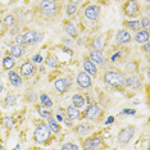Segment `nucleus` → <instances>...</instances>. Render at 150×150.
<instances>
[{"mask_svg": "<svg viewBox=\"0 0 150 150\" xmlns=\"http://www.w3.org/2000/svg\"><path fill=\"white\" fill-rule=\"evenodd\" d=\"M104 80L105 82L110 86H114V87H121L125 85V77L122 76L121 73L118 72H113V71H109L104 74Z\"/></svg>", "mask_w": 150, "mask_h": 150, "instance_id": "obj_1", "label": "nucleus"}, {"mask_svg": "<svg viewBox=\"0 0 150 150\" xmlns=\"http://www.w3.org/2000/svg\"><path fill=\"white\" fill-rule=\"evenodd\" d=\"M33 136H35V140L39 144H44V142H46L50 137V128L47 127L46 125H40L39 127L36 128Z\"/></svg>", "mask_w": 150, "mask_h": 150, "instance_id": "obj_2", "label": "nucleus"}, {"mask_svg": "<svg viewBox=\"0 0 150 150\" xmlns=\"http://www.w3.org/2000/svg\"><path fill=\"white\" fill-rule=\"evenodd\" d=\"M40 9H41V12L45 16L53 17V16L57 14L58 6H57V4L53 1V0H42V1L40 3Z\"/></svg>", "mask_w": 150, "mask_h": 150, "instance_id": "obj_3", "label": "nucleus"}, {"mask_svg": "<svg viewBox=\"0 0 150 150\" xmlns=\"http://www.w3.org/2000/svg\"><path fill=\"white\" fill-rule=\"evenodd\" d=\"M42 39V33L39 31H28L23 35V40H25V44H36L39 42L40 40Z\"/></svg>", "mask_w": 150, "mask_h": 150, "instance_id": "obj_4", "label": "nucleus"}, {"mask_svg": "<svg viewBox=\"0 0 150 150\" xmlns=\"http://www.w3.org/2000/svg\"><path fill=\"white\" fill-rule=\"evenodd\" d=\"M71 83H72L71 78H59V80L55 81L54 86H55V90L58 91V93L63 94V93H66L67 88L71 86Z\"/></svg>", "mask_w": 150, "mask_h": 150, "instance_id": "obj_5", "label": "nucleus"}, {"mask_svg": "<svg viewBox=\"0 0 150 150\" xmlns=\"http://www.w3.org/2000/svg\"><path fill=\"white\" fill-rule=\"evenodd\" d=\"M132 136H134V128L132 127L123 128L118 135V141L122 142V144H127L129 140L132 139Z\"/></svg>", "mask_w": 150, "mask_h": 150, "instance_id": "obj_6", "label": "nucleus"}, {"mask_svg": "<svg viewBox=\"0 0 150 150\" xmlns=\"http://www.w3.org/2000/svg\"><path fill=\"white\" fill-rule=\"evenodd\" d=\"M100 14V8L96 5H88L86 9H85V17L90 21H95V19Z\"/></svg>", "mask_w": 150, "mask_h": 150, "instance_id": "obj_7", "label": "nucleus"}, {"mask_svg": "<svg viewBox=\"0 0 150 150\" xmlns=\"http://www.w3.org/2000/svg\"><path fill=\"white\" fill-rule=\"evenodd\" d=\"M77 83H78V86H81L83 88L90 87V85H91L90 74H87L86 72H80L77 76Z\"/></svg>", "mask_w": 150, "mask_h": 150, "instance_id": "obj_8", "label": "nucleus"}, {"mask_svg": "<svg viewBox=\"0 0 150 150\" xmlns=\"http://www.w3.org/2000/svg\"><path fill=\"white\" fill-rule=\"evenodd\" d=\"M125 12L127 16H136L139 13V4L136 0H128V3L126 4Z\"/></svg>", "mask_w": 150, "mask_h": 150, "instance_id": "obj_9", "label": "nucleus"}, {"mask_svg": "<svg viewBox=\"0 0 150 150\" xmlns=\"http://www.w3.org/2000/svg\"><path fill=\"white\" fill-rule=\"evenodd\" d=\"M99 112H100V108H99V105L91 104V105H88V108L86 109V117L88 119H95V118L98 117Z\"/></svg>", "mask_w": 150, "mask_h": 150, "instance_id": "obj_10", "label": "nucleus"}, {"mask_svg": "<svg viewBox=\"0 0 150 150\" xmlns=\"http://www.w3.org/2000/svg\"><path fill=\"white\" fill-rule=\"evenodd\" d=\"M83 69L86 71V73L90 74V76H95V74H96V67H95L94 62H91L90 59H86L83 62Z\"/></svg>", "mask_w": 150, "mask_h": 150, "instance_id": "obj_11", "label": "nucleus"}, {"mask_svg": "<svg viewBox=\"0 0 150 150\" xmlns=\"http://www.w3.org/2000/svg\"><path fill=\"white\" fill-rule=\"evenodd\" d=\"M33 71H35V67H33V64L32 63H28V62L25 63L21 67V73H22V76H25V77L32 76Z\"/></svg>", "mask_w": 150, "mask_h": 150, "instance_id": "obj_12", "label": "nucleus"}, {"mask_svg": "<svg viewBox=\"0 0 150 150\" xmlns=\"http://www.w3.org/2000/svg\"><path fill=\"white\" fill-rule=\"evenodd\" d=\"M90 58H91V62L98 63V64H101L104 62V57H103L101 50H94V52H91Z\"/></svg>", "mask_w": 150, "mask_h": 150, "instance_id": "obj_13", "label": "nucleus"}, {"mask_svg": "<svg viewBox=\"0 0 150 150\" xmlns=\"http://www.w3.org/2000/svg\"><path fill=\"white\" fill-rule=\"evenodd\" d=\"M115 39H117V41L119 44H126V42H128L129 40H131V35L127 32V31H119L117 33V36H115Z\"/></svg>", "mask_w": 150, "mask_h": 150, "instance_id": "obj_14", "label": "nucleus"}, {"mask_svg": "<svg viewBox=\"0 0 150 150\" xmlns=\"http://www.w3.org/2000/svg\"><path fill=\"white\" fill-rule=\"evenodd\" d=\"M101 140L100 137H93V139H88L85 141V149H94L96 148L98 145H100Z\"/></svg>", "mask_w": 150, "mask_h": 150, "instance_id": "obj_15", "label": "nucleus"}, {"mask_svg": "<svg viewBox=\"0 0 150 150\" xmlns=\"http://www.w3.org/2000/svg\"><path fill=\"white\" fill-rule=\"evenodd\" d=\"M135 40L137 41L139 44H145L149 41V33L148 31H141V32H137L135 36Z\"/></svg>", "mask_w": 150, "mask_h": 150, "instance_id": "obj_16", "label": "nucleus"}, {"mask_svg": "<svg viewBox=\"0 0 150 150\" xmlns=\"http://www.w3.org/2000/svg\"><path fill=\"white\" fill-rule=\"evenodd\" d=\"M140 82H141V80H140V77L139 76H129L127 80H125V83L127 85V86H131V87H136V86H139Z\"/></svg>", "mask_w": 150, "mask_h": 150, "instance_id": "obj_17", "label": "nucleus"}, {"mask_svg": "<svg viewBox=\"0 0 150 150\" xmlns=\"http://www.w3.org/2000/svg\"><path fill=\"white\" fill-rule=\"evenodd\" d=\"M9 80H11V82H12V85L13 86H21L22 85V80H21V77L18 76L16 72H13V71H11L9 72Z\"/></svg>", "mask_w": 150, "mask_h": 150, "instance_id": "obj_18", "label": "nucleus"}, {"mask_svg": "<svg viewBox=\"0 0 150 150\" xmlns=\"http://www.w3.org/2000/svg\"><path fill=\"white\" fill-rule=\"evenodd\" d=\"M67 114H68V118L69 119H77L80 117V110H78V108H76V107H68Z\"/></svg>", "mask_w": 150, "mask_h": 150, "instance_id": "obj_19", "label": "nucleus"}, {"mask_svg": "<svg viewBox=\"0 0 150 150\" xmlns=\"http://www.w3.org/2000/svg\"><path fill=\"white\" fill-rule=\"evenodd\" d=\"M72 103H73V105L76 108H78V109H81L85 105V99L81 96V95H73V98H72Z\"/></svg>", "mask_w": 150, "mask_h": 150, "instance_id": "obj_20", "label": "nucleus"}, {"mask_svg": "<svg viewBox=\"0 0 150 150\" xmlns=\"http://www.w3.org/2000/svg\"><path fill=\"white\" fill-rule=\"evenodd\" d=\"M11 53H12V55L13 57H16V58H19V57H22L23 55V49H22V46L21 45H14V46H12L11 47Z\"/></svg>", "mask_w": 150, "mask_h": 150, "instance_id": "obj_21", "label": "nucleus"}, {"mask_svg": "<svg viewBox=\"0 0 150 150\" xmlns=\"http://www.w3.org/2000/svg\"><path fill=\"white\" fill-rule=\"evenodd\" d=\"M3 67H4L5 69H12V68L14 67V59H13L12 57H5L4 59H3Z\"/></svg>", "mask_w": 150, "mask_h": 150, "instance_id": "obj_22", "label": "nucleus"}, {"mask_svg": "<svg viewBox=\"0 0 150 150\" xmlns=\"http://www.w3.org/2000/svg\"><path fill=\"white\" fill-rule=\"evenodd\" d=\"M17 103V96L16 95H9V96L5 98L4 100V107H12Z\"/></svg>", "mask_w": 150, "mask_h": 150, "instance_id": "obj_23", "label": "nucleus"}, {"mask_svg": "<svg viewBox=\"0 0 150 150\" xmlns=\"http://www.w3.org/2000/svg\"><path fill=\"white\" fill-rule=\"evenodd\" d=\"M93 45H94V49L101 50L104 47V39H103V37H98V39H95L94 42H93Z\"/></svg>", "mask_w": 150, "mask_h": 150, "instance_id": "obj_24", "label": "nucleus"}, {"mask_svg": "<svg viewBox=\"0 0 150 150\" xmlns=\"http://www.w3.org/2000/svg\"><path fill=\"white\" fill-rule=\"evenodd\" d=\"M49 128H50V131H53V132H59V125H58V122L55 121V119H50L49 118Z\"/></svg>", "mask_w": 150, "mask_h": 150, "instance_id": "obj_25", "label": "nucleus"}, {"mask_svg": "<svg viewBox=\"0 0 150 150\" xmlns=\"http://www.w3.org/2000/svg\"><path fill=\"white\" fill-rule=\"evenodd\" d=\"M66 31L69 33L72 37H76L77 36V30L74 28V26L72 25V23H67V25H66Z\"/></svg>", "mask_w": 150, "mask_h": 150, "instance_id": "obj_26", "label": "nucleus"}, {"mask_svg": "<svg viewBox=\"0 0 150 150\" xmlns=\"http://www.w3.org/2000/svg\"><path fill=\"white\" fill-rule=\"evenodd\" d=\"M39 113H40V115L41 117H44V118H49L50 117V114H52V110H49L46 107H40L39 108Z\"/></svg>", "mask_w": 150, "mask_h": 150, "instance_id": "obj_27", "label": "nucleus"}, {"mask_svg": "<svg viewBox=\"0 0 150 150\" xmlns=\"http://www.w3.org/2000/svg\"><path fill=\"white\" fill-rule=\"evenodd\" d=\"M46 64H47V66H49V67H52V68H57V66H58V62H57L55 57L50 55V57L46 59Z\"/></svg>", "mask_w": 150, "mask_h": 150, "instance_id": "obj_28", "label": "nucleus"}, {"mask_svg": "<svg viewBox=\"0 0 150 150\" xmlns=\"http://www.w3.org/2000/svg\"><path fill=\"white\" fill-rule=\"evenodd\" d=\"M87 131H90V126L88 125H80L77 127V132L80 135H83V134H86Z\"/></svg>", "mask_w": 150, "mask_h": 150, "instance_id": "obj_29", "label": "nucleus"}, {"mask_svg": "<svg viewBox=\"0 0 150 150\" xmlns=\"http://www.w3.org/2000/svg\"><path fill=\"white\" fill-rule=\"evenodd\" d=\"M77 12V5L76 4H68L67 6V14L68 16H72Z\"/></svg>", "mask_w": 150, "mask_h": 150, "instance_id": "obj_30", "label": "nucleus"}, {"mask_svg": "<svg viewBox=\"0 0 150 150\" xmlns=\"http://www.w3.org/2000/svg\"><path fill=\"white\" fill-rule=\"evenodd\" d=\"M3 125H4L6 128L13 127V125H14V122H13V118H12V117H6V118H4V121H3Z\"/></svg>", "mask_w": 150, "mask_h": 150, "instance_id": "obj_31", "label": "nucleus"}, {"mask_svg": "<svg viewBox=\"0 0 150 150\" xmlns=\"http://www.w3.org/2000/svg\"><path fill=\"white\" fill-rule=\"evenodd\" d=\"M14 22H16V19H14V17H13V16H6L5 18H4V23H5L6 26L14 25Z\"/></svg>", "mask_w": 150, "mask_h": 150, "instance_id": "obj_32", "label": "nucleus"}, {"mask_svg": "<svg viewBox=\"0 0 150 150\" xmlns=\"http://www.w3.org/2000/svg\"><path fill=\"white\" fill-rule=\"evenodd\" d=\"M127 25L131 27V30H135V31L140 28V22L139 21H131V22H128Z\"/></svg>", "mask_w": 150, "mask_h": 150, "instance_id": "obj_33", "label": "nucleus"}, {"mask_svg": "<svg viewBox=\"0 0 150 150\" xmlns=\"http://www.w3.org/2000/svg\"><path fill=\"white\" fill-rule=\"evenodd\" d=\"M62 149H63V150H68V149L77 150V149H78V146H77V145H74V144H72V142H68V144H64V145L62 146Z\"/></svg>", "mask_w": 150, "mask_h": 150, "instance_id": "obj_34", "label": "nucleus"}, {"mask_svg": "<svg viewBox=\"0 0 150 150\" xmlns=\"http://www.w3.org/2000/svg\"><path fill=\"white\" fill-rule=\"evenodd\" d=\"M16 42L18 45H25V40H23V35H18L16 37Z\"/></svg>", "mask_w": 150, "mask_h": 150, "instance_id": "obj_35", "label": "nucleus"}, {"mask_svg": "<svg viewBox=\"0 0 150 150\" xmlns=\"http://www.w3.org/2000/svg\"><path fill=\"white\" fill-rule=\"evenodd\" d=\"M32 59H33V62H35V63H41L42 62V57L40 55V54H36V55H33Z\"/></svg>", "mask_w": 150, "mask_h": 150, "instance_id": "obj_36", "label": "nucleus"}, {"mask_svg": "<svg viewBox=\"0 0 150 150\" xmlns=\"http://www.w3.org/2000/svg\"><path fill=\"white\" fill-rule=\"evenodd\" d=\"M141 25H142L144 28H149V18H142Z\"/></svg>", "mask_w": 150, "mask_h": 150, "instance_id": "obj_37", "label": "nucleus"}, {"mask_svg": "<svg viewBox=\"0 0 150 150\" xmlns=\"http://www.w3.org/2000/svg\"><path fill=\"white\" fill-rule=\"evenodd\" d=\"M52 105H53V101H52V100H50V99H49V98H47V99H46V100H45V101H44V107H46V108H50V107H52Z\"/></svg>", "mask_w": 150, "mask_h": 150, "instance_id": "obj_38", "label": "nucleus"}, {"mask_svg": "<svg viewBox=\"0 0 150 150\" xmlns=\"http://www.w3.org/2000/svg\"><path fill=\"white\" fill-rule=\"evenodd\" d=\"M122 113H123V114H135V110H134V109H125Z\"/></svg>", "mask_w": 150, "mask_h": 150, "instance_id": "obj_39", "label": "nucleus"}, {"mask_svg": "<svg viewBox=\"0 0 150 150\" xmlns=\"http://www.w3.org/2000/svg\"><path fill=\"white\" fill-rule=\"evenodd\" d=\"M114 122V117H109L107 121H105V125H109V123H113Z\"/></svg>", "mask_w": 150, "mask_h": 150, "instance_id": "obj_40", "label": "nucleus"}, {"mask_svg": "<svg viewBox=\"0 0 150 150\" xmlns=\"http://www.w3.org/2000/svg\"><path fill=\"white\" fill-rule=\"evenodd\" d=\"M57 121H59V122H62V121H63V117H62V114H60V113H58V114H57Z\"/></svg>", "mask_w": 150, "mask_h": 150, "instance_id": "obj_41", "label": "nucleus"}, {"mask_svg": "<svg viewBox=\"0 0 150 150\" xmlns=\"http://www.w3.org/2000/svg\"><path fill=\"white\" fill-rule=\"evenodd\" d=\"M40 99H41V101H42V103H44V101H45V100H46V99H47V96H46V95H45V94H42V95H41V96H40Z\"/></svg>", "mask_w": 150, "mask_h": 150, "instance_id": "obj_42", "label": "nucleus"}, {"mask_svg": "<svg viewBox=\"0 0 150 150\" xmlns=\"http://www.w3.org/2000/svg\"><path fill=\"white\" fill-rule=\"evenodd\" d=\"M145 44H146L145 47H144V49H145V52H149V49H150V47H149V44H148V42H145Z\"/></svg>", "mask_w": 150, "mask_h": 150, "instance_id": "obj_43", "label": "nucleus"}, {"mask_svg": "<svg viewBox=\"0 0 150 150\" xmlns=\"http://www.w3.org/2000/svg\"><path fill=\"white\" fill-rule=\"evenodd\" d=\"M72 1H73V3H72V4H77V3H80V1H81V0H72Z\"/></svg>", "mask_w": 150, "mask_h": 150, "instance_id": "obj_44", "label": "nucleus"}, {"mask_svg": "<svg viewBox=\"0 0 150 150\" xmlns=\"http://www.w3.org/2000/svg\"><path fill=\"white\" fill-rule=\"evenodd\" d=\"M3 91V83H1V81H0V93Z\"/></svg>", "mask_w": 150, "mask_h": 150, "instance_id": "obj_45", "label": "nucleus"}, {"mask_svg": "<svg viewBox=\"0 0 150 150\" xmlns=\"http://www.w3.org/2000/svg\"><path fill=\"white\" fill-rule=\"evenodd\" d=\"M3 149V145H0V150H1Z\"/></svg>", "mask_w": 150, "mask_h": 150, "instance_id": "obj_46", "label": "nucleus"}, {"mask_svg": "<svg viewBox=\"0 0 150 150\" xmlns=\"http://www.w3.org/2000/svg\"><path fill=\"white\" fill-rule=\"evenodd\" d=\"M148 1H149V0H148Z\"/></svg>", "mask_w": 150, "mask_h": 150, "instance_id": "obj_47", "label": "nucleus"}]
</instances>
